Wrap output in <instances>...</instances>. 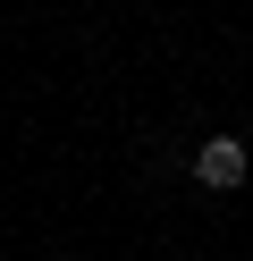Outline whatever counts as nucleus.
<instances>
[{"mask_svg":"<svg viewBox=\"0 0 253 261\" xmlns=\"http://www.w3.org/2000/svg\"><path fill=\"white\" fill-rule=\"evenodd\" d=\"M194 177H202L211 194H236V186L253 177V152H245L236 135H202V152H194Z\"/></svg>","mask_w":253,"mask_h":261,"instance_id":"1","label":"nucleus"}]
</instances>
